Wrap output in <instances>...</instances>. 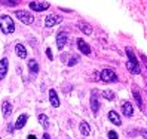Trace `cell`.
<instances>
[{
    "mask_svg": "<svg viewBox=\"0 0 147 139\" xmlns=\"http://www.w3.org/2000/svg\"><path fill=\"white\" fill-rule=\"evenodd\" d=\"M126 55H128V63H126L128 71L131 72V73L138 75V73L141 72V67H140V63H138V60H137V57L132 53L131 48H126Z\"/></svg>",
    "mask_w": 147,
    "mask_h": 139,
    "instance_id": "cell-1",
    "label": "cell"
},
{
    "mask_svg": "<svg viewBox=\"0 0 147 139\" xmlns=\"http://www.w3.org/2000/svg\"><path fill=\"white\" fill-rule=\"evenodd\" d=\"M0 29L5 34H11L15 31V24H13V20L11 18L9 15H2L0 16Z\"/></svg>",
    "mask_w": 147,
    "mask_h": 139,
    "instance_id": "cell-2",
    "label": "cell"
},
{
    "mask_svg": "<svg viewBox=\"0 0 147 139\" xmlns=\"http://www.w3.org/2000/svg\"><path fill=\"white\" fill-rule=\"evenodd\" d=\"M100 78H101V81H104V82L117 81V75L115 73V71H111V69H102L101 73H100Z\"/></svg>",
    "mask_w": 147,
    "mask_h": 139,
    "instance_id": "cell-3",
    "label": "cell"
},
{
    "mask_svg": "<svg viewBox=\"0 0 147 139\" xmlns=\"http://www.w3.org/2000/svg\"><path fill=\"white\" fill-rule=\"evenodd\" d=\"M15 15H16V18H18L21 23L27 24V25L33 24V21H34V16H33L30 12H27V11H18Z\"/></svg>",
    "mask_w": 147,
    "mask_h": 139,
    "instance_id": "cell-4",
    "label": "cell"
},
{
    "mask_svg": "<svg viewBox=\"0 0 147 139\" xmlns=\"http://www.w3.org/2000/svg\"><path fill=\"white\" fill-rule=\"evenodd\" d=\"M61 21H63L61 15H48L45 20V27H54L55 24L61 23Z\"/></svg>",
    "mask_w": 147,
    "mask_h": 139,
    "instance_id": "cell-5",
    "label": "cell"
},
{
    "mask_svg": "<svg viewBox=\"0 0 147 139\" xmlns=\"http://www.w3.org/2000/svg\"><path fill=\"white\" fill-rule=\"evenodd\" d=\"M28 6H30L31 11L40 12V11H46L48 8H49V3H48V2H30Z\"/></svg>",
    "mask_w": 147,
    "mask_h": 139,
    "instance_id": "cell-6",
    "label": "cell"
},
{
    "mask_svg": "<svg viewBox=\"0 0 147 139\" xmlns=\"http://www.w3.org/2000/svg\"><path fill=\"white\" fill-rule=\"evenodd\" d=\"M67 39H68L67 33H65V31H59V33L57 34V48H58V49H63L64 45L67 43Z\"/></svg>",
    "mask_w": 147,
    "mask_h": 139,
    "instance_id": "cell-7",
    "label": "cell"
},
{
    "mask_svg": "<svg viewBox=\"0 0 147 139\" xmlns=\"http://www.w3.org/2000/svg\"><path fill=\"white\" fill-rule=\"evenodd\" d=\"M77 48H79V51H80L82 54H85V55H89L91 54V47L83 39H77Z\"/></svg>",
    "mask_w": 147,
    "mask_h": 139,
    "instance_id": "cell-8",
    "label": "cell"
},
{
    "mask_svg": "<svg viewBox=\"0 0 147 139\" xmlns=\"http://www.w3.org/2000/svg\"><path fill=\"white\" fill-rule=\"evenodd\" d=\"M7 69H9V62H7V58L5 57V58L0 60V81L7 75Z\"/></svg>",
    "mask_w": 147,
    "mask_h": 139,
    "instance_id": "cell-9",
    "label": "cell"
},
{
    "mask_svg": "<svg viewBox=\"0 0 147 139\" xmlns=\"http://www.w3.org/2000/svg\"><path fill=\"white\" fill-rule=\"evenodd\" d=\"M49 102H51V105H52L54 108L59 106V99H58V94H57L55 90H49Z\"/></svg>",
    "mask_w": 147,
    "mask_h": 139,
    "instance_id": "cell-10",
    "label": "cell"
},
{
    "mask_svg": "<svg viewBox=\"0 0 147 139\" xmlns=\"http://www.w3.org/2000/svg\"><path fill=\"white\" fill-rule=\"evenodd\" d=\"M27 120H28V115L27 114H22V115H20L18 118H16V121H15V129H22L24 126H25V123H27Z\"/></svg>",
    "mask_w": 147,
    "mask_h": 139,
    "instance_id": "cell-11",
    "label": "cell"
},
{
    "mask_svg": "<svg viewBox=\"0 0 147 139\" xmlns=\"http://www.w3.org/2000/svg\"><path fill=\"white\" fill-rule=\"evenodd\" d=\"M109 120H110L113 124H116V126L122 124V120H120V117H119V114H117L116 111H110V112H109Z\"/></svg>",
    "mask_w": 147,
    "mask_h": 139,
    "instance_id": "cell-12",
    "label": "cell"
},
{
    "mask_svg": "<svg viewBox=\"0 0 147 139\" xmlns=\"http://www.w3.org/2000/svg\"><path fill=\"white\" fill-rule=\"evenodd\" d=\"M2 111H3V117H5V118L9 117V115L12 114V105H11V102L5 100V102L2 103Z\"/></svg>",
    "mask_w": 147,
    "mask_h": 139,
    "instance_id": "cell-13",
    "label": "cell"
},
{
    "mask_svg": "<svg viewBox=\"0 0 147 139\" xmlns=\"http://www.w3.org/2000/svg\"><path fill=\"white\" fill-rule=\"evenodd\" d=\"M122 112H123V115L125 117H132V114H134V108H132V105L129 102H125L123 105H122Z\"/></svg>",
    "mask_w": 147,
    "mask_h": 139,
    "instance_id": "cell-14",
    "label": "cell"
},
{
    "mask_svg": "<svg viewBox=\"0 0 147 139\" xmlns=\"http://www.w3.org/2000/svg\"><path fill=\"white\" fill-rule=\"evenodd\" d=\"M91 111H92L94 115H97L98 111H100V102H98V99L95 97V96L91 97Z\"/></svg>",
    "mask_w": 147,
    "mask_h": 139,
    "instance_id": "cell-15",
    "label": "cell"
},
{
    "mask_svg": "<svg viewBox=\"0 0 147 139\" xmlns=\"http://www.w3.org/2000/svg\"><path fill=\"white\" fill-rule=\"evenodd\" d=\"M15 51H16V55H18L20 58H25V57H27V51H25V47L21 45V43H16Z\"/></svg>",
    "mask_w": 147,
    "mask_h": 139,
    "instance_id": "cell-16",
    "label": "cell"
},
{
    "mask_svg": "<svg viewBox=\"0 0 147 139\" xmlns=\"http://www.w3.org/2000/svg\"><path fill=\"white\" fill-rule=\"evenodd\" d=\"M79 129H80V133H82L83 136H89V135H91V127H89V124L86 123V121H82L80 126H79Z\"/></svg>",
    "mask_w": 147,
    "mask_h": 139,
    "instance_id": "cell-17",
    "label": "cell"
},
{
    "mask_svg": "<svg viewBox=\"0 0 147 139\" xmlns=\"http://www.w3.org/2000/svg\"><path fill=\"white\" fill-rule=\"evenodd\" d=\"M28 71L31 73H39V64L36 60H30L28 62Z\"/></svg>",
    "mask_w": 147,
    "mask_h": 139,
    "instance_id": "cell-18",
    "label": "cell"
},
{
    "mask_svg": "<svg viewBox=\"0 0 147 139\" xmlns=\"http://www.w3.org/2000/svg\"><path fill=\"white\" fill-rule=\"evenodd\" d=\"M39 123L43 126V129H48L49 127V120L45 114H39Z\"/></svg>",
    "mask_w": 147,
    "mask_h": 139,
    "instance_id": "cell-19",
    "label": "cell"
},
{
    "mask_svg": "<svg viewBox=\"0 0 147 139\" xmlns=\"http://www.w3.org/2000/svg\"><path fill=\"white\" fill-rule=\"evenodd\" d=\"M79 29H80L85 34H91V33H92V29L89 27L88 24H85V23H80V24H79Z\"/></svg>",
    "mask_w": 147,
    "mask_h": 139,
    "instance_id": "cell-20",
    "label": "cell"
},
{
    "mask_svg": "<svg viewBox=\"0 0 147 139\" xmlns=\"http://www.w3.org/2000/svg\"><path fill=\"white\" fill-rule=\"evenodd\" d=\"M102 97H106L107 100H115V93L113 91H110V90H104L102 91Z\"/></svg>",
    "mask_w": 147,
    "mask_h": 139,
    "instance_id": "cell-21",
    "label": "cell"
},
{
    "mask_svg": "<svg viewBox=\"0 0 147 139\" xmlns=\"http://www.w3.org/2000/svg\"><path fill=\"white\" fill-rule=\"evenodd\" d=\"M134 97H135V102L138 103V106L143 108V102H141V96H140V93H138L137 90H134Z\"/></svg>",
    "mask_w": 147,
    "mask_h": 139,
    "instance_id": "cell-22",
    "label": "cell"
},
{
    "mask_svg": "<svg viewBox=\"0 0 147 139\" xmlns=\"http://www.w3.org/2000/svg\"><path fill=\"white\" fill-rule=\"evenodd\" d=\"M109 139H119V135L115 132V130H110L109 132Z\"/></svg>",
    "mask_w": 147,
    "mask_h": 139,
    "instance_id": "cell-23",
    "label": "cell"
},
{
    "mask_svg": "<svg viewBox=\"0 0 147 139\" xmlns=\"http://www.w3.org/2000/svg\"><path fill=\"white\" fill-rule=\"evenodd\" d=\"M2 5L5 6H15V5H18V2H15V0H9V2H0Z\"/></svg>",
    "mask_w": 147,
    "mask_h": 139,
    "instance_id": "cell-24",
    "label": "cell"
},
{
    "mask_svg": "<svg viewBox=\"0 0 147 139\" xmlns=\"http://www.w3.org/2000/svg\"><path fill=\"white\" fill-rule=\"evenodd\" d=\"M77 60H79V58H77V55H73V57L70 58V62H68L67 64H68V66H74V64L77 63Z\"/></svg>",
    "mask_w": 147,
    "mask_h": 139,
    "instance_id": "cell-25",
    "label": "cell"
},
{
    "mask_svg": "<svg viewBox=\"0 0 147 139\" xmlns=\"http://www.w3.org/2000/svg\"><path fill=\"white\" fill-rule=\"evenodd\" d=\"M46 55H48V58H49V60H52V58H54V57H52V51H51V48H48V49H46Z\"/></svg>",
    "mask_w": 147,
    "mask_h": 139,
    "instance_id": "cell-26",
    "label": "cell"
},
{
    "mask_svg": "<svg viewBox=\"0 0 147 139\" xmlns=\"http://www.w3.org/2000/svg\"><path fill=\"white\" fill-rule=\"evenodd\" d=\"M7 132H9V133H12V132H13V126H12V124L7 126Z\"/></svg>",
    "mask_w": 147,
    "mask_h": 139,
    "instance_id": "cell-27",
    "label": "cell"
},
{
    "mask_svg": "<svg viewBox=\"0 0 147 139\" xmlns=\"http://www.w3.org/2000/svg\"><path fill=\"white\" fill-rule=\"evenodd\" d=\"M42 139H51V136L48 135V133H43V138Z\"/></svg>",
    "mask_w": 147,
    "mask_h": 139,
    "instance_id": "cell-28",
    "label": "cell"
},
{
    "mask_svg": "<svg viewBox=\"0 0 147 139\" xmlns=\"http://www.w3.org/2000/svg\"><path fill=\"white\" fill-rule=\"evenodd\" d=\"M28 139H37V138L34 136V135H28Z\"/></svg>",
    "mask_w": 147,
    "mask_h": 139,
    "instance_id": "cell-29",
    "label": "cell"
},
{
    "mask_svg": "<svg viewBox=\"0 0 147 139\" xmlns=\"http://www.w3.org/2000/svg\"><path fill=\"white\" fill-rule=\"evenodd\" d=\"M143 136H144V139H147V130H144V132H143Z\"/></svg>",
    "mask_w": 147,
    "mask_h": 139,
    "instance_id": "cell-30",
    "label": "cell"
}]
</instances>
